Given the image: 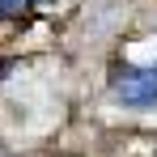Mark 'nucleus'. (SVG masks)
Segmentation results:
<instances>
[{"instance_id": "obj_1", "label": "nucleus", "mask_w": 157, "mask_h": 157, "mask_svg": "<svg viewBox=\"0 0 157 157\" xmlns=\"http://www.w3.org/2000/svg\"><path fill=\"white\" fill-rule=\"evenodd\" d=\"M110 98L128 110H153L157 106V64L119 68L110 77Z\"/></svg>"}, {"instance_id": "obj_2", "label": "nucleus", "mask_w": 157, "mask_h": 157, "mask_svg": "<svg viewBox=\"0 0 157 157\" xmlns=\"http://www.w3.org/2000/svg\"><path fill=\"white\" fill-rule=\"evenodd\" d=\"M30 4H38V0H0V17H21Z\"/></svg>"}]
</instances>
